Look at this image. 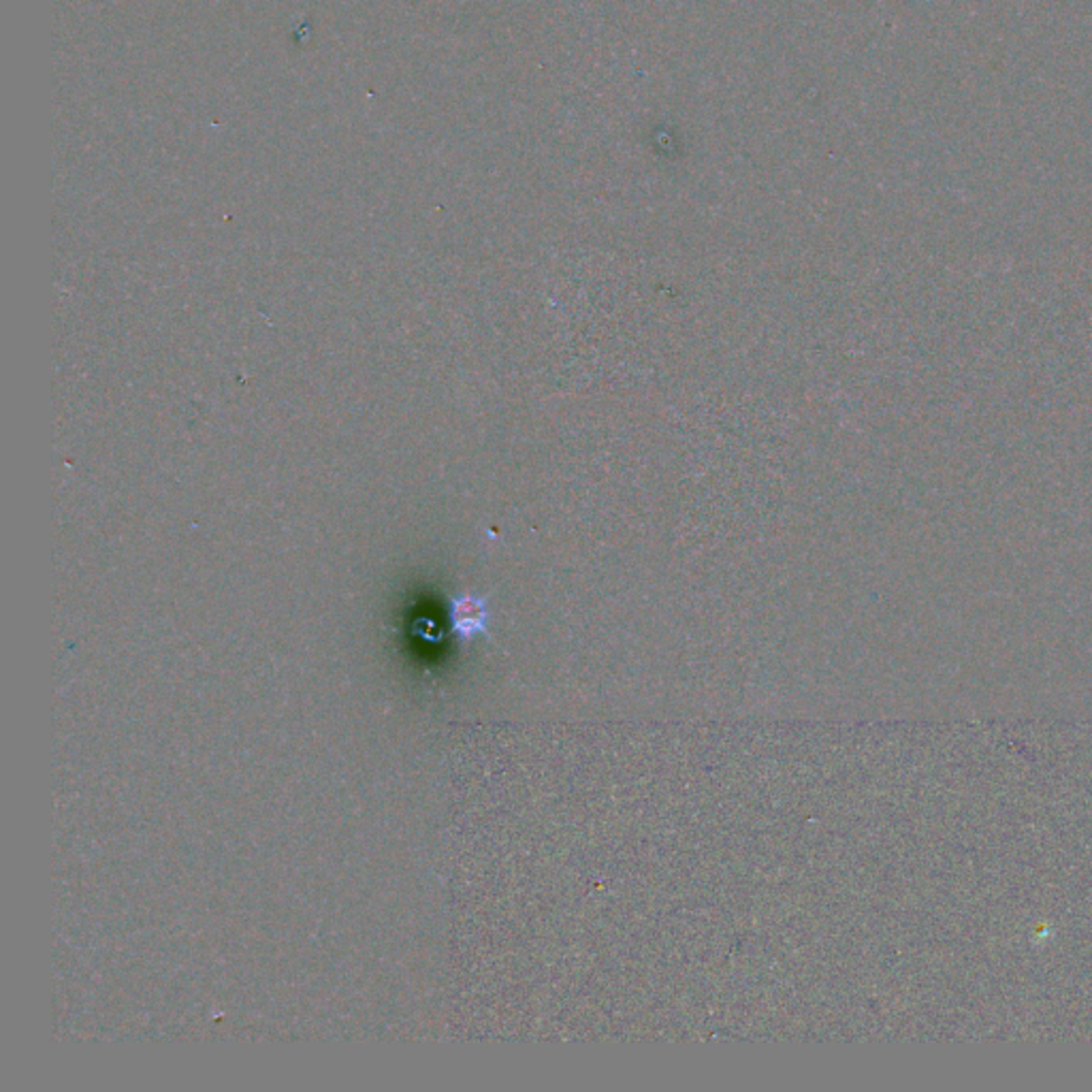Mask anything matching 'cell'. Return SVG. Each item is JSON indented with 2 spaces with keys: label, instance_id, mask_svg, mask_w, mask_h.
<instances>
[{
  "label": "cell",
  "instance_id": "6da1fadb",
  "mask_svg": "<svg viewBox=\"0 0 1092 1092\" xmlns=\"http://www.w3.org/2000/svg\"><path fill=\"white\" fill-rule=\"evenodd\" d=\"M451 623L455 634L461 638H472L485 630L487 610L482 600L474 595H459L451 602Z\"/></svg>",
  "mask_w": 1092,
  "mask_h": 1092
}]
</instances>
